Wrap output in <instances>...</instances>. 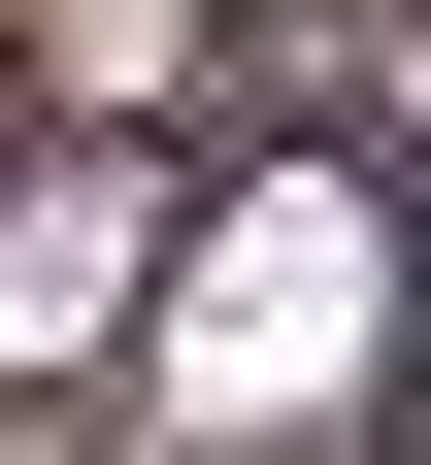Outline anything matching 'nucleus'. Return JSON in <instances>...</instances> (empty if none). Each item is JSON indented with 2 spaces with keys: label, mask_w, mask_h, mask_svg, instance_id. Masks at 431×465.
Wrapping results in <instances>:
<instances>
[{
  "label": "nucleus",
  "mask_w": 431,
  "mask_h": 465,
  "mask_svg": "<svg viewBox=\"0 0 431 465\" xmlns=\"http://www.w3.org/2000/svg\"><path fill=\"white\" fill-rule=\"evenodd\" d=\"M365 332V200H232V266H200V399H299Z\"/></svg>",
  "instance_id": "obj_1"
}]
</instances>
